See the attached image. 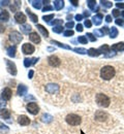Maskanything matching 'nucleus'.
I'll use <instances>...</instances> for the list:
<instances>
[{
  "label": "nucleus",
  "mask_w": 124,
  "mask_h": 134,
  "mask_svg": "<svg viewBox=\"0 0 124 134\" xmlns=\"http://www.w3.org/2000/svg\"><path fill=\"white\" fill-rule=\"evenodd\" d=\"M115 74H116V70H115L114 67L111 66V65H106V66L103 67L101 70H100V76L105 81L112 80L115 76Z\"/></svg>",
  "instance_id": "1"
},
{
  "label": "nucleus",
  "mask_w": 124,
  "mask_h": 134,
  "mask_svg": "<svg viewBox=\"0 0 124 134\" xmlns=\"http://www.w3.org/2000/svg\"><path fill=\"white\" fill-rule=\"evenodd\" d=\"M96 102H97L98 105H100L103 107H107L110 105L111 100H110V98L106 95L103 94V93H98L96 95Z\"/></svg>",
  "instance_id": "2"
},
{
  "label": "nucleus",
  "mask_w": 124,
  "mask_h": 134,
  "mask_svg": "<svg viewBox=\"0 0 124 134\" xmlns=\"http://www.w3.org/2000/svg\"><path fill=\"white\" fill-rule=\"evenodd\" d=\"M65 120H66L67 124L71 125V126H78L81 123V121H82L81 117L78 116V115H76V114H69V115H67L66 118H65Z\"/></svg>",
  "instance_id": "3"
},
{
  "label": "nucleus",
  "mask_w": 124,
  "mask_h": 134,
  "mask_svg": "<svg viewBox=\"0 0 124 134\" xmlns=\"http://www.w3.org/2000/svg\"><path fill=\"white\" fill-rule=\"evenodd\" d=\"M23 39V36L21 35V33H19L18 31H13L9 34V40L14 43V44H19Z\"/></svg>",
  "instance_id": "4"
},
{
  "label": "nucleus",
  "mask_w": 124,
  "mask_h": 134,
  "mask_svg": "<svg viewBox=\"0 0 124 134\" xmlns=\"http://www.w3.org/2000/svg\"><path fill=\"white\" fill-rule=\"evenodd\" d=\"M4 62H5V64H6V69H7V71H8L12 75H16V74H17V67H16V64H15L14 62L7 60V59H4Z\"/></svg>",
  "instance_id": "5"
},
{
  "label": "nucleus",
  "mask_w": 124,
  "mask_h": 134,
  "mask_svg": "<svg viewBox=\"0 0 124 134\" xmlns=\"http://www.w3.org/2000/svg\"><path fill=\"white\" fill-rule=\"evenodd\" d=\"M26 108H27V111L30 113L31 115H37L38 111H39V106L37 105V103H35V102L28 103L27 106H26Z\"/></svg>",
  "instance_id": "6"
},
{
  "label": "nucleus",
  "mask_w": 124,
  "mask_h": 134,
  "mask_svg": "<svg viewBox=\"0 0 124 134\" xmlns=\"http://www.w3.org/2000/svg\"><path fill=\"white\" fill-rule=\"evenodd\" d=\"M34 51H35V48H34V46L33 44H30V43H24L23 44V47H22V52H23V54H25V55H32L33 53H34Z\"/></svg>",
  "instance_id": "7"
},
{
  "label": "nucleus",
  "mask_w": 124,
  "mask_h": 134,
  "mask_svg": "<svg viewBox=\"0 0 124 134\" xmlns=\"http://www.w3.org/2000/svg\"><path fill=\"white\" fill-rule=\"evenodd\" d=\"M45 89L50 94H57L59 92V90H60V87L57 84H48Z\"/></svg>",
  "instance_id": "8"
},
{
  "label": "nucleus",
  "mask_w": 124,
  "mask_h": 134,
  "mask_svg": "<svg viewBox=\"0 0 124 134\" xmlns=\"http://www.w3.org/2000/svg\"><path fill=\"white\" fill-rule=\"evenodd\" d=\"M48 63L52 67H58L61 64V61H60V59H59L57 56L52 55V56H50V57L48 58Z\"/></svg>",
  "instance_id": "9"
},
{
  "label": "nucleus",
  "mask_w": 124,
  "mask_h": 134,
  "mask_svg": "<svg viewBox=\"0 0 124 134\" xmlns=\"http://www.w3.org/2000/svg\"><path fill=\"white\" fill-rule=\"evenodd\" d=\"M12 94H13V91L9 88H4L1 92V98L4 101H8L12 98Z\"/></svg>",
  "instance_id": "10"
},
{
  "label": "nucleus",
  "mask_w": 124,
  "mask_h": 134,
  "mask_svg": "<svg viewBox=\"0 0 124 134\" xmlns=\"http://www.w3.org/2000/svg\"><path fill=\"white\" fill-rule=\"evenodd\" d=\"M15 20H16V22H17V23L21 24V25H24L27 19H26V16H25L23 13L19 12V13L16 14V16H15Z\"/></svg>",
  "instance_id": "11"
},
{
  "label": "nucleus",
  "mask_w": 124,
  "mask_h": 134,
  "mask_svg": "<svg viewBox=\"0 0 124 134\" xmlns=\"http://www.w3.org/2000/svg\"><path fill=\"white\" fill-rule=\"evenodd\" d=\"M18 123L21 126H27L30 124V119L25 116V115H22V116H19L18 118Z\"/></svg>",
  "instance_id": "12"
},
{
  "label": "nucleus",
  "mask_w": 124,
  "mask_h": 134,
  "mask_svg": "<svg viewBox=\"0 0 124 134\" xmlns=\"http://www.w3.org/2000/svg\"><path fill=\"white\" fill-rule=\"evenodd\" d=\"M95 119L97 121H99V122H105L107 119V115L103 110H98V111L95 113Z\"/></svg>",
  "instance_id": "13"
},
{
  "label": "nucleus",
  "mask_w": 124,
  "mask_h": 134,
  "mask_svg": "<svg viewBox=\"0 0 124 134\" xmlns=\"http://www.w3.org/2000/svg\"><path fill=\"white\" fill-rule=\"evenodd\" d=\"M39 59L38 58H32V59H29V58H25L24 59V66L25 67H30L33 64H36V62L38 61Z\"/></svg>",
  "instance_id": "14"
},
{
  "label": "nucleus",
  "mask_w": 124,
  "mask_h": 134,
  "mask_svg": "<svg viewBox=\"0 0 124 134\" xmlns=\"http://www.w3.org/2000/svg\"><path fill=\"white\" fill-rule=\"evenodd\" d=\"M8 20H9V13L5 9H2V12L0 13V22L4 23V22H7Z\"/></svg>",
  "instance_id": "15"
},
{
  "label": "nucleus",
  "mask_w": 124,
  "mask_h": 134,
  "mask_svg": "<svg viewBox=\"0 0 124 134\" xmlns=\"http://www.w3.org/2000/svg\"><path fill=\"white\" fill-rule=\"evenodd\" d=\"M0 118L4 119V120H8L10 118V110L6 109V108H2L0 109Z\"/></svg>",
  "instance_id": "16"
},
{
  "label": "nucleus",
  "mask_w": 124,
  "mask_h": 134,
  "mask_svg": "<svg viewBox=\"0 0 124 134\" xmlns=\"http://www.w3.org/2000/svg\"><path fill=\"white\" fill-rule=\"evenodd\" d=\"M28 92V88L25 85L21 84L18 86V95L19 96H24L25 94H27Z\"/></svg>",
  "instance_id": "17"
},
{
  "label": "nucleus",
  "mask_w": 124,
  "mask_h": 134,
  "mask_svg": "<svg viewBox=\"0 0 124 134\" xmlns=\"http://www.w3.org/2000/svg\"><path fill=\"white\" fill-rule=\"evenodd\" d=\"M29 39L34 43H39L40 42V36L36 32H31L29 34Z\"/></svg>",
  "instance_id": "18"
},
{
  "label": "nucleus",
  "mask_w": 124,
  "mask_h": 134,
  "mask_svg": "<svg viewBox=\"0 0 124 134\" xmlns=\"http://www.w3.org/2000/svg\"><path fill=\"white\" fill-rule=\"evenodd\" d=\"M111 50L115 52H122L124 51V42H117L111 47Z\"/></svg>",
  "instance_id": "19"
},
{
  "label": "nucleus",
  "mask_w": 124,
  "mask_h": 134,
  "mask_svg": "<svg viewBox=\"0 0 124 134\" xmlns=\"http://www.w3.org/2000/svg\"><path fill=\"white\" fill-rule=\"evenodd\" d=\"M31 29H32V27H31L29 24H24V25H21V27H20V30H21L23 33H25V34L30 33Z\"/></svg>",
  "instance_id": "20"
},
{
  "label": "nucleus",
  "mask_w": 124,
  "mask_h": 134,
  "mask_svg": "<svg viewBox=\"0 0 124 134\" xmlns=\"http://www.w3.org/2000/svg\"><path fill=\"white\" fill-rule=\"evenodd\" d=\"M103 15L101 14H97V15H95L94 17L92 18V20H93V23L96 25V26H98V25H100L101 24V21H103Z\"/></svg>",
  "instance_id": "21"
},
{
  "label": "nucleus",
  "mask_w": 124,
  "mask_h": 134,
  "mask_svg": "<svg viewBox=\"0 0 124 134\" xmlns=\"http://www.w3.org/2000/svg\"><path fill=\"white\" fill-rule=\"evenodd\" d=\"M118 33L119 32H118V29L116 27H111L109 29V35H110L111 38H116L118 36Z\"/></svg>",
  "instance_id": "22"
},
{
  "label": "nucleus",
  "mask_w": 124,
  "mask_h": 134,
  "mask_svg": "<svg viewBox=\"0 0 124 134\" xmlns=\"http://www.w3.org/2000/svg\"><path fill=\"white\" fill-rule=\"evenodd\" d=\"M87 54H88L89 56H91V57H98L101 53L98 50L94 49V48H91V49H89V50L87 51Z\"/></svg>",
  "instance_id": "23"
},
{
  "label": "nucleus",
  "mask_w": 124,
  "mask_h": 134,
  "mask_svg": "<svg viewBox=\"0 0 124 134\" xmlns=\"http://www.w3.org/2000/svg\"><path fill=\"white\" fill-rule=\"evenodd\" d=\"M36 28H37V29L40 31V33L42 34L45 37H49V31H48V30H47V29H46V28H45L42 25L37 24V25H36Z\"/></svg>",
  "instance_id": "24"
},
{
  "label": "nucleus",
  "mask_w": 124,
  "mask_h": 134,
  "mask_svg": "<svg viewBox=\"0 0 124 134\" xmlns=\"http://www.w3.org/2000/svg\"><path fill=\"white\" fill-rule=\"evenodd\" d=\"M63 6H64V1H62V0H55L54 1V7H55V9L60 10V9L63 8Z\"/></svg>",
  "instance_id": "25"
},
{
  "label": "nucleus",
  "mask_w": 124,
  "mask_h": 134,
  "mask_svg": "<svg viewBox=\"0 0 124 134\" xmlns=\"http://www.w3.org/2000/svg\"><path fill=\"white\" fill-rule=\"evenodd\" d=\"M16 52H17V48L14 46H12V47H8L7 48V51H6V54L9 56V57H12V58H14L15 56H16Z\"/></svg>",
  "instance_id": "26"
},
{
  "label": "nucleus",
  "mask_w": 124,
  "mask_h": 134,
  "mask_svg": "<svg viewBox=\"0 0 124 134\" xmlns=\"http://www.w3.org/2000/svg\"><path fill=\"white\" fill-rule=\"evenodd\" d=\"M26 12H27V15H28L29 18H30V20H31L32 22H34V23H37V21H38V17L36 16L35 14H33L29 8H26Z\"/></svg>",
  "instance_id": "27"
},
{
  "label": "nucleus",
  "mask_w": 124,
  "mask_h": 134,
  "mask_svg": "<svg viewBox=\"0 0 124 134\" xmlns=\"http://www.w3.org/2000/svg\"><path fill=\"white\" fill-rule=\"evenodd\" d=\"M51 43H52V44H57L59 48H63V49H66V50H71V48L69 46H66L65 43L59 42V41H57V40H51Z\"/></svg>",
  "instance_id": "28"
},
{
  "label": "nucleus",
  "mask_w": 124,
  "mask_h": 134,
  "mask_svg": "<svg viewBox=\"0 0 124 134\" xmlns=\"http://www.w3.org/2000/svg\"><path fill=\"white\" fill-rule=\"evenodd\" d=\"M41 121L44 123H51L53 121V117L51 115H49V114H44L42 117H41Z\"/></svg>",
  "instance_id": "29"
},
{
  "label": "nucleus",
  "mask_w": 124,
  "mask_h": 134,
  "mask_svg": "<svg viewBox=\"0 0 124 134\" xmlns=\"http://www.w3.org/2000/svg\"><path fill=\"white\" fill-rule=\"evenodd\" d=\"M50 25H53V26H62V24H63V20H61V19H57V20H54L52 21L51 23H49Z\"/></svg>",
  "instance_id": "30"
},
{
  "label": "nucleus",
  "mask_w": 124,
  "mask_h": 134,
  "mask_svg": "<svg viewBox=\"0 0 124 134\" xmlns=\"http://www.w3.org/2000/svg\"><path fill=\"white\" fill-rule=\"evenodd\" d=\"M110 50H111V48H110L107 44H104V46H101V47L98 49V51H99L100 53H104V54L109 53V52H110Z\"/></svg>",
  "instance_id": "31"
},
{
  "label": "nucleus",
  "mask_w": 124,
  "mask_h": 134,
  "mask_svg": "<svg viewBox=\"0 0 124 134\" xmlns=\"http://www.w3.org/2000/svg\"><path fill=\"white\" fill-rule=\"evenodd\" d=\"M31 2V4L33 5V7H35L36 9H39V8H41V4H42V1H35V0H33V1H30Z\"/></svg>",
  "instance_id": "32"
},
{
  "label": "nucleus",
  "mask_w": 124,
  "mask_h": 134,
  "mask_svg": "<svg viewBox=\"0 0 124 134\" xmlns=\"http://www.w3.org/2000/svg\"><path fill=\"white\" fill-rule=\"evenodd\" d=\"M87 5L89 6L90 9H95V7H96V1L95 0H88L87 1Z\"/></svg>",
  "instance_id": "33"
},
{
  "label": "nucleus",
  "mask_w": 124,
  "mask_h": 134,
  "mask_svg": "<svg viewBox=\"0 0 124 134\" xmlns=\"http://www.w3.org/2000/svg\"><path fill=\"white\" fill-rule=\"evenodd\" d=\"M0 131H1V132H3V133H4V132H5V133H7V132L9 131V128H8L6 125H4L3 123H1V122H0Z\"/></svg>",
  "instance_id": "34"
},
{
  "label": "nucleus",
  "mask_w": 124,
  "mask_h": 134,
  "mask_svg": "<svg viewBox=\"0 0 124 134\" xmlns=\"http://www.w3.org/2000/svg\"><path fill=\"white\" fill-rule=\"evenodd\" d=\"M73 51H74L76 53H78V54H82V55L87 54V50H86V49H83V48H74Z\"/></svg>",
  "instance_id": "35"
},
{
  "label": "nucleus",
  "mask_w": 124,
  "mask_h": 134,
  "mask_svg": "<svg viewBox=\"0 0 124 134\" xmlns=\"http://www.w3.org/2000/svg\"><path fill=\"white\" fill-rule=\"evenodd\" d=\"M62 31H63L62 26H54L53 27V32L55 33H62Z\"/></svg>",
  "instance_id": "36"
},
{
  "label": "nucleus",
  "mask_w": 124,
  "mask_h": 134,
  "mask_svg": "<svg viewBox=\"0 0 124 134\" xmlns=\"http://www.w3.org/2000/svg\"><path fill=\"white\" fill-rule=\"evenodd\" d=\"M78 41L81 42V43H83V44H86L87 41H88V39H87L86 36H79L78 37Z\"/></svg>",
  "instance_id": "37"
},
{
  "label": "nucleus",
  "mask_w": 124,
  "mask_h": 134,
  "mask_svg": "<svg viewBox=\"0 0 124 134\" xmlns=\"http://www.w3.org/2000/svg\"><path fill=\"white\" fill-rule=\"evenodd\" d=\"M100 3H101L103 6H105V7H106V8H110V7H112V5H113V3H112L111 1H106V0H105V1L103 0Z\"/></svg>",
  "instance_id": "38"
},
{
  "label": "nucleus",
  "mask_w": 124,
  "mask_h": 134,
  "mask_svg": "<svg viewBox=\"0 0 124 134\" xmlns=\"http://www.w3.org/2000/svg\"><path fill=\"white\" fill-rule=\"evenodd\" d=\"M54 18V15L53 14H51V15H48V16H44L42 17V20L45 21V22H48V23H51V20Z\"/></svg>",
  "instance_id": "39"
},
{
  "label": "nucleus",
  "mask_w": 124,
  "mask_h": 134,
  "mask_svg": "<svg viewBox=\"0 0 124 134\" xmlns=\"http://www.w3.org/2000/svg\"><path fill=\"white\" fill-rule=\"evenodd\" d=\"M87 38H88L90 41H92V42H94V41H96V38H95V36H94V34L92 33H87Z\"/></svg>",
  "instance_id": "40"
},
{
  "label": "nucleus",
  "mask_w": 124,
  "mask_h": 134,
  "mask_svg": "<svg viewBox=\"0 0 124 134\" xmlns=\"http://www.w3.org/2000/svg\"><path fill=\"white\" fill-rule=\"evenodd\" d=\"M63 35H64L65 37L72 36V35H73V31H72V30H66V31H64V32H63Z\"/></svg>",
  "instance_id": "41"
},
{
  "label": "nucleus",
  "mask_w": 124,
  "mask_h": 134,
  "mask_svg": "<svg viewBox=\"0 0 124 134\" xmlns=\"http://www.w3.org/2000/svg\"><path fill=\"white\" fill-rule=\"evenodd\" d=\"M112 15L114 16V17H119V15H120V12H119V9L118 8H115V9H113L112 10Z\"/></svg>",
  "instance_id": "42"
},
{
  "label": "nucleus",
  "mask_w": 124,
  "mask_h": 134,
  "mask_svg": "<svg viewBox=\"0 0 124 134\" xmlns=\"http://www.w3.org/2000/svg\"><path fill=\"white\" fill-rule=\"evenodd\" d=\"M84 25H85L87 28H91V26H92V23H91V21H90V20L86 19V20H85V23H84Z\"/></svg>",
  "instance_id": "43"
},
{
  "label": "nucleus",
  "mask_w": 124,
  "mask_h": 134,
  "mask_svg": "<svg viewBox=\"0 0 124 134\" xmlns=\"http://www.w3.org/2000/svg\"><path fill=\"white\" fill-rule=\"evenodd\" d=\"M74 26V23L73 22H68V23H66V25H65V27L66 28H68V30H71V28Z\"/></svg>",
  "instance_id": "44"
},
{
  "label": "nucleus",
  "mask_w": 124,
  "mask_h": 134,
  "mask_svg": "<svg viewBox=\"0 0 124 134\" xmlns=\"http://www.w3.org/2000/svg\"><path fill=\"white\" fill-rule=\"evenodd\" d=\"M100 31H101V33L104 34V35H105V34H106V33H109V27H106V26L103 27Z\"/></svg>",
  "instance_id": "45"
},
{
  "label": "nucleus",
  "mask_w": 124,
  "mask_h": 134,
  "mask_svg": "<svg viewBox=\"0 0 124 134\" xmlns=\"http://www.w3.org/2000/svg\"><path fill=\"white\" fill-rule=\"evenodd\" d=\"M115 22H116V24L119 25V26H123L124 25V21L123 20H121V19H117Z\"/></svg>",
  "instance_id": "46"
},
{
  "label": "nucleus",
  "mask_w": 124,
  "mask_h": 134,
  "mask_svg": "<svg viewBox=\"0 0 124 134\" xmlns=\"http://www.w3.org/2000/svg\"><path fill=\"white\" fill-rule=\"evenodd\" d=\"M6 105V102L3 100L2 98H0V109H2V108H4V106Z\"/></svg>",
  "instance_id": "47"
},
{
  "label": "nucleus",
  "mask_w": 124,
  "mask_h": 134,
  "mask_svg": "<svg viewBox=\"0 0 124 134\" xmlns=\"http://www.w3.org/2000/svg\"><path fill=\"white\" fill-rule=\"evenodd\" d=\"M42 10H44V12H48V10H53V6H51V5H47V6H45V7L42 8Z\"/></svg>",
  "instance_id": "48"
},
{
  "label": "nucleus",
  "mask_w": 124,
  "mask_h": 134,
  "mask_svg": "<svg viewBox=\"0 0 124 134\" xmlns=\"http://www.w3.org/2000/svg\"><path fill=\"white\" fill-rule=\"evenodd\" d=\"M84 30V28H83V25H81V24H78L77 25V31H79V32H82Z\"/></svg>",
  "instance_id": "49"
},
{
  "label": "nucleus",
  "mask_w": 124,
  "mask_h": 134,
  "mask_svg": "<svg viewBox=\"0 0 124 134\" xmlns=\"http://www.w3.org/2000/svg\"><path fill=\"white\" fill-rule=\"evenodd\" d=\"M94 35H97V36H99V37L104 36V34L101 33V31H100V30H95V31H94Z\"/></svg>",
  "instance_id": "50"
},
{
  "label": "nucleus",
  "mask_w": 124,
  "mask_h": 134,
  "mask_svg": "<svg viewBox=\"0 0 124 134\" xmlns=\"http://www.w3.org/2000/svg\"><path fill=\"white\" fill-rule=\"evenodd\" d=\"M116 6L118 8H124V2H118V3H116Z\"/></svg>",
  "instance_id": "51"
},
{
  "label": "nucleus",
  "mask_w": 124,
  "mask_h": 134,
  "mask_svg": "<svg viewBox=\"0 0 124 134\" xmlns=\"http://www.w3.org/2000/svg\"><path fill=\"white\" fill-rule=\"evenodd\" d=\"M33 74H34V71L31 69V70L28 72V77H29V79H32V77H33Z\"/></svg>",
  "instance_id": "52"
},
{
  "label": "nucleus",
  "mask_w": 124,
  "mask_h": 134,
  "mask_svg": "<svg viewBox=\"0 0 124 134\" xmlns=\"http://www.w3.org/2000/svg\"><path fill=\"white\" fill-rule=\"evenodd\" d=\"M74 18H76V20H77L78 22H80V21H82V19H83V15H77Z\"/></svg>",
  "instance_id": "53"
},
{
  "label": "nucleus",
  "mask_w": 124,
  "mask_h": 134,
  "mask_svg": "<svg viewBox=\"0 0 124 134\" xmlns=\"http://www.w3.org/2000/svg\"><path fill=\"white\" fill-rule=\"evenodd\" d=\"M8 3H9V1H1L0 6H6V5H8Z\"/></svg>",
  "instance_id": "54"
},
{
  "label": "nucleus",
  "mask_w": 124,
  "mask_h": 134,
  "mask_svg": "<svg viewBox=\"0 0 124 134\" xmlns=\"http://www.w3.org/2000/svg\"><path fill=\"white\" fill-rule=\"evenodd\" d=\"M71 3L73 6H78L79 5V1H77V0H71Z\"/></svg>",
  "instance_id": "55"
},
{
  "label": "nucleus",
  "mask_w": 124,
  "mask_h": 134,
  "mask_svg": "<svg viewBox=\"0 0 124 134\" xmlns=\"http://www.w3.org/2000/svg\"><path fill=\"white\" fill-rule=\"evenodd\" d=\"M106 23H110V22H112V16L107 15V16L106 17Z\"/></svg>",
  "instance_id": "56"
},
{
  "label": "nucleus",
  "mask_w": 124,
  "mask_h": 134,
  "mask_svg": "<svg viewBox=\"0 0 124 134\" xmlns=\"http://www.w3.org/2000/svg\"><path fill=\"white\" fill-rule=\"evenodd\" d=\"M29 99H31V100H34V97H33V96H31V95H28L27 97H25V100H29Z\"/></svg>",
  "instance_id": "57"
},
{
  "label": "nucleus",
  "mask_w": 124,
  "mask_h": 134,
  "mask_svg": "<svg viewBox=\"0 0 124 134\" xmlns=\"http://www.w3.org/2000/svg\"><path fill=\"white\" fill-rule=\"evenodd\" d=\"M89 16H90V12H85L84 15H83V17H87V18H88Z\"/></svg>",
  "instance_id": "58"
},
{
  "label": "nucleus",
  "mask_w": 124,
  "mask_h": 134,
  "mask_svg": "<svg viewBox=\"0 0 124 134\" xmlns=\"http://www.w3.org/2000/svg\"><path fill=\"white\" fill-rule=\"evenodd\" d=\"M4 30H5V29H4V27H3V26H2L1 24H0V33H2V32H4Z\"/></svg>",
  "instance_id": "59"
},
{
  "label": "nucleus",
  "mask_w": 124,
  "mask_h": 134,
  "mask_svg": "<svg viewBox=\"0 0 124 134\" xmlns=\"http://www.w3.org/2000/svg\"><path fill=\"white\" fill-rule=\"evenodd\" d=\"M48 50H49V51H54V49H53V48H49Z\"/></svg>",
  "instance_id": "60"
},
{
  "label": "nucleus",
  "mask_w": 124,
  "mask_h": 134,
  "mask_svg": "<svg viewBox=\"0 0 124 134\" xmlns=\"http://www.w3.org/2000/svg\"><path fill=\"white\" fill-rule=\"evenodd\" d=\"M121 15H122V17L124 18V10H123V12H121Z\"/></svg>",
  "instance_id": "61"
}]
</instances>
